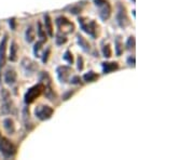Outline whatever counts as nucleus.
<instances>
[{"instance_id": "nucleus-21", "label": "nucleus", "mask_w": 194, "mask_h": 160, "mask_svg": "<svg viewBox=\"0 0 194 160\" xmlns=\"http://www.w3.org/2000/svg\"><path fill=\"white\" fill-rule=\"evenodd\" d=\"M82 79L86 83H93V82H96L99 79V74H97L94 70H89V72L83 75Z\"/></svg>"}, {"instance_id": "nucleus-6", "label": "nucleus", "mask_w": 194, "mask_h": 160, "mask_svg": "<svg viewBox=\"0 0 194 160\" xmlns=\"http://www.w3.org/2000/svg\"><path fill=\"white\" fill-rule=\"evenodd\" d=\"M42 93H43V84H41L40 82H38L37 84H33V87L27 89V91L24 94V103H25V105L28 106L30 104H33Z\"/></svg>"}, {"instance_id": "nucleus-8", "label": "nucleus", "mask_w": 194, "mask_h": 160, "mask_svg": "<svg viewBox=\"0 0 194 160\" xmlns=\"http://www.w3.org/2000/svg\"><path fill=\"white\" fill-rule=\"evenodd\" d=\"M21 68L26 77H33L39 68L38 63L29 57H23L21 61Z\"/></svg>"}, {"instance_id": "nucleus-28", "label": "nucleus", "mask_w": 194, "mask_h": 160, "mask_svg": "<svg viewBox=\"0 0 194 160\" xmlns=\"http://www.w3.org/2000/svg\"><path fill=\"white\" fill-rule=\"evenodd\" d=\"M54 41H55V45H56L57 47H62V45H64L65 43L68 42L67 35H64V34H60L57 31L56 35L54 36Z\"/></svg>"}, {"instance_id": "nucleus-31", "label": "nucleus", "mask_w": 194, "mask_h": 160, "mask_svg": "<svg viewBox=\"0 0 194 160\" xmlns=\"http://www.w3.org/2000/svg\"><path fill=\"white\" fill-rule=\"evenodd\" d=\"M63 60H64L65 62L67 63V64H69L70 66H71V65L74 64V54H72V52H71V51H70L69 49H67V50L64 52V54H63Z\"/></svg>"}, {"instance_id": "nucleus-32", "label": "nucleus", "mask_w": 194, "mask_h": 160, "mask_svg": "<svg viewBox=\"0 0 194 160\" xmlns=\"http://www.w3.org/2000/svg\"><path fill=\"white\" fill-rule=\"evenodd\" d=\"M69 83L70 84H74V86L82 87L84 84V82H83V79H82V77H80L79 75H74V76L70 77Z\"/></svg>"}, {"instance_id": "nucleus-16", "label": "nucleus", "mask_w": 194, "mask_h": 160, "mask_svg": "<svg viewBox=\"0 0 194 160\" xmlns=\"http://www.w3.org/2000/svg\"><path fill=\"white\" fill-rule=\"evenodd\" d=\"M42 94L44 95V98L47 99V100L52 102V103H55V102L57 101V99H58L57 93L55 92L54 89H53L52 84L47 86V87H43V93Z\"/></svg>"}, {"instance_id": "nucleus-38", "label": "nucleus", "mask_w": 194, "mask_h": 160, "mask_svg": "<svg viewBox=\"0 0 194 160\" xmlns=\"http://www.w3.org/2000/svg\"><path fill=\"white\" fill-rule=\"evenodd\" d=\"M0 137H1V134H0Z\"/></svg>"}, {"instance_id": "nucleus-4", "label": "nucleus", "mask_w": 194, "mask_h": 160, "mask_svg": "<svg viewBox=\"0 0 194 160\" xmlns=\"http://www.w3.org/2000/svg\"><path fill=\"white\" fill-rule=\"evenodd\" d=\"M55 25H56L57 31L64 35H69L72 34L76 29V26L68 18L64 15H59L55 19Z\"/></svg>"}, {"instance_id": "nucleus-15", "label": "nucleus", "mask_w": 194, "mask_h": 160, "mask_svg": "<svg viewBox=\"0 0 194 160\" xmlns=\"http://www.w3.org/2000/svg\"><path fill=\"white\" fill-rule=\"evenodd\" d=\"M43 27H44L45 31H47L48 36L51 38L54 37V30H53V22L51 19L50 14L44 13L43 14Z\"/></svg>"}, {"instance_id": "nucleus-7", "label": "nucleus", "mask_w": 194, "mask_h": 160, "mask_svg": "<svg viewBox=\"0 0 194 160\" xmlns=\"http://www.w3.org/2000/svg\"><path fill=\"white\" fill-rule=\"evenodd\" d=\"M53 114H54V108L48 105H43V104L36 106L33 110V116L40 121H47L51 119Z\"/></svg>"}, {"instance_id": "nucleus-37", "label": "nucleus", "mask_w": 194, "mask_h": 160, "mask_svg": "<svg viewBox=\"0 0 194 160\" xmlns=\"http://www.w3.org/2000/svg\"><path fill=\"white\" fill-rule=\"evenodd\" d=\"M132 13H133V16H134V18H135V16H136V14H135V10H133V11H132Z\"/></svg>"}, {"instance_id": "nucleus-13", "label": "nucleus", "mask_w": 194, "mask_h": 160, "mask_svg": "<svg viewBox=\"0 0 194 160\" xmlns=\"http://www.w3.org/2000/svg\"><path fill=\"white\" fill-rule=\"evenodd\" d=\"M101 64V70L104 75H109L111 72H115L120 68V65L118 62H110V61H104L100 63Z\"/></svg>"}, {"instance_id": "nucleus-14", "label": "nucleus", "mask_w": 194, "mask_h": 160, "mask_svg": "<svg viewBox=\"0 0 194 160\" xmlns=\"http://www.w3.org/2000/svg\"><path fill=\"white\" fill-rule=\"evenodd\" d=\"M76 40L77 45L80 47V49L83 51L84 53H92V47L89 45V42L87 41L81 34H77L76 35Z\"/></svg>"}, {"instance_id": "nucleus-27", "label": "nucleus", "mask_w": 194, "mask_h": 160, "mask_svg": "<svg viewBox=\"0 0 194 160\" xmlns=\"http://www.w3.org/2000/svg\"><path fill=\"white\" fill-rule=\"evenodd\" d=\"M36 33H37V36H38L39 39L48 41V34H47V31H45L44 27H43L42 23H41L40 21L37 22V30H36Z\"/></svg>"}, {"instance_id": "nucleus-11", "label": "nucleus", "mask_w": 194, "mask_h": 160, "mask_svg": "<svg viewBox=\"0 0 194 160\" xmlns=\"http://www.w3.org/2000/svg\"><path fill=\"white\" fill-rule=\"evenodd\" d=\"M9 36L8 34H4L0 41V83H1V70L6 65L7 61V47H8Z\"/></svg>"}, {"instance_id": "nucleus-24", "label": "nucleus", "mask_w": 194, "mask_h": 160, "mask_svg": "<svg viewBox=\"0 0 194 160\" xmlns=\"http://www.w3.org/2000/svg\"><path fill=\"white\" fill-rule=\"evenodd\" d=\"M36 39V29L33 25H28L25 30V40L27 43H33Z\"/></svg>"}, {"instance_id": "nucleus-22", "label": "nucleus", "mask_w": 194, "mask_h": 160, "mask_svg": "<svg viewBox=\"0 0 194 160\" xmlns=\"http://www.w3.org/2000/svg\"><path fill=\"white\" fill-rule=\"evenodd\" d=\"M124 45H123L122 37L121 36H116L115 39V52L116 56H121L124 52Z\"/></svg>"}, {"instance_id": "nucleus-20", "label": "nucleus", "mask_w": 194, "mask_h": 160, "mask_svg": "<svg viewBox=\"0 0 194 160\" xmlns=\"http://www.w3.org/2000/svg\"><path fill=\"white\" fill-rule=\"evenodd\" d=\"M86 4H87L86 0L79 1V2H77V3L72 4V6H70L69 8H68L69 9V13L74 14V15H79V14L83 11V9L86 7Z\"/></svg>"}, {"instance_id": "nucleus-34", "label": "nucleus", "mask_w": 194, "mask_h": 160, "mask_svg": "<svg viewBox=\"0 0 194 160\" xmlns=\"http://www.w3.org/2000/svg\"><path fill=\"white\" fill-rule=\"evenodd\" d=\"M77 69L78 72H82L84 69V59L82 55H78L77 57Z\"/></svg>"}, {"instance_id": "nucleus-29", "label": "nucleus", "mask_w": 194, "mask_h": 160, "mask_svg": "<svg viewBox=\"0 0 194 160\" xmlns=\"http://www.w3.org/2000/svg\"><path fill=\"white\" fill-rule=\"evenodd\" d=\"M51 52H52V45H48V47L41 52L40 59H41V61H42L43 64H47L48 63V61L51 56Z\"/></svg>"}, {"instance_id": "nucleus-12", "label": "nucleus", "mask_w": 194, "mask_h": 160, "mask_svg": "<svg viewBox=\"0 0 194 160\" xmlns=\"http://www.w3.org/2000/svg\"><path fill=\"white\" fill-rule=\"evenodd\" d=\"M3 80L8 86H14L18 81V74H16V70L13 67H8L7 70L4 72L3 75Z\"/></svg>"}, {"instance_id": "nucleus-19", "label": "nucleus", "mask_w": 194, "mask_h": 160, "mask_svg": "<svg viewBox=\"0 0 194 160\" xmlns=\"http://www.w3.org/2000/svg\"><path fill=\"white\" fill-rule=\"evenodd\" d=\"M38 82H40L41 84H43V87H47L52 84V77L48 74V72L45 70H41L40 72H38Z\"/></svg>"}, {"instance_id": "nucleus-23", "label": "nucleus", "mask_w": 194, "mask_h": 160, "mask_svg": "<svg viewBox=\"0 0 194 160\" xmlns=\"http://www.w3.org/2000/svg\"><path fill=\"white\" fill-rule=\"evenodd\" d=\"M2 125H3L4 130L8 132V134H14L15 133V125H14V121L12 118H6V119H3Z\"/></svg>"}, {"instance_id": "nucleus-10", "label": "nucleus", "mask_w": 194, "mask_h": 160, "mask_svg": "<svg viewBox=\"0 0 194 160\" xmlns=\"http://www.w3.org/2000/svg\"><path fill=\"white\" fill-rule=\"evenodd\" d=\"M1 115H10L14 113V105L13 102L10 99V93L6 89H1Z\"/></svg>"}, {"instance_id": "nucleus-2", "label": "nucleus", "mask_w": 194, "mask_h": 160, "mask_svg": "<svg viewBox=\"0 0 194 160\" xmlns=\"http://www.w3.org/2000/svg\"><path fill=\"white\" fill-rule=\"evenodd\" d=\"M115 22L118 26L122 29H125L128 26H130L132 22L128 16L127 9H126L125 4L122 1H118L115 4Z\"/></svg>"}, {"instance_id": "nucleus-5", "label": "nucleus", "mask_w": 194, "mask_h": 160, "mask_svg": "<svg viewBox=\"0 0 194 160\" xmlns=\"http://www.w3.org/2000/svg\"><path fill=\"white\" fill-rule=\"evenodd\" d=\"M0 152L6 159H11L18 152V147L7 137H0Z\"/></svg>"}, {"instance_id": "nucleus-3", "label": "nucleus", "mask_w": 194, "mask_h": 160, "mask_svg": "<svg viewBox=\"0 0 194 160\" xmlns=\"http://www.w3.org/2000/svg\"><path fill=\"white\" fill-rule=\"evenodd\" d=\"M94 6L97 8L98 16L103 22H107L112 14V6L109 0H93Z\"/></svg>"}, {"instance_id": "nucleus-1", "label": "nucleus", "mask_w": 194, "mask_h": 160, "mask_svg": "<svg viewBox=\"0 0 194 160\" xmlns=\"http://www.w3.org/2000/svg\"><path fill=\"white\" fill-rule=\"evenodd\" d=\"M78 23L80 25V29L86 35H89L92 39H96L99 35V25L95 20L86 18V16H79Z\"/></svg>"}, {"instance_id": "nucleus-35", "label": "nucleus", "mask_w": 194, "mask_h": 160, "mask_svg": "<svg viewBox=\"0 0 194 160\" xmlns=\"http://www.w3.org/2000/svg\"><path fill=\"white\" fill-rule=\"evenodd\" d=\"M126 64H127L128 67L135 68V66H136V57H135V55H128L127 59H126Z\"/></svg>"}, {"instance_id": "nucleus-17", "label": "nucleus", "mask_w": 194, "mask_h": 160, "mask_svg": "<svg viewBox=\"0 0 194 160\" xmlns=\"http://www.w3.org/2000/svg\"><path fill=\"white\" fill-rule=\"evenodd\" d=\"M18 45L16 43V41L12 40L11 45L9 47V60L11 62L15 63L18 62Z\"/></svg>"}, {"instance_id": "nucleus-18", "label": "nucleus", "mask_w": 194, "mask_h": 160, "mask_svg": "<svg viewBox=\"0 0 194 160\" xmlns=\"http://www.w3.org/2000/svg\"><path fill=\"white\" fill-rule=\"evenodd\" d=\"M23 120H24V125H25L26 129L28 131H31L35 128V123L30 119V113H29V108L27 107V105L23 108Z\"/></svg>"}, {"instance_id": "nucleus-36", "label": "nucleus", "mask_w": 194, "mask_h": 160, "mask_svg": "<svg viewBox=\"0 0 194 160\" xmlns=\"http://www.w3.org/2000/svg\"><path fill=\"white\" fill-rule=\"evenodd\" d=\"M9 25H10V28H11L12 30H15L16 29V19L15 18H12L9 20Z\"/></svg>"}, {"instance_id": "nucleus-9", "label": "nucleus", "mask_w": 194, "mask_h": 160, "mask_svg": "<svg viewBox=\"0 0 194 160\" xmlns=\"http://www.w3.org/2000/svg\"><path fill=\"white\" fill-rule=\"evenodd\" d=\"M55 72H56V77L58 79V81L60 82V83L65 84V83H69V79H70V76L72 75V72H74V69H72V67L68 66V65H59V66L56 67V69H55Z\"/></svg>"}, {"instance_id": "nucleus-26", "label": "nucleus", "mask_w": 194, "mask_h": 160, "mask_svg": "<svg viewBox=\"0 0 194 160\" xmlns=\"http://www.w3.org/2000/svg\"><path fill=\"white\" fill-rule=\"evenodd\" d=\"M101 54L105 59H110L112 56V48H111L110 43H101Z\"/></svg>"}, {"instance_id": "nucleus-30", "label": "nucleus", "mask_w": 194, "mask_h": 160, "mask_svg": "<svg viewBox=\"0 0 194 160\" xmlns=\"http://www.w3.org/2000/svg\"><path fill=\"white\" fill-rule=\"evenodd\" d=\"M124 49H126L127 51H134L135 47H136V39H135V36L130 35V37L127 38L126 40L125 45H124Z\"/></svg>"}, {"instance_id": "nucleus-33", "label": "nucleus", "mask_w": 194, "mask_h": 160, "mask_svg": "<svg viewBox=\"0 0 194 160\" xmlns=\"http://www.w3.org/2000/svg\"><path fill=\"white\" fill-rule=\"evenodd\" d=\"M77 92V89H72V90H67L66 92H64L62 95V101L66 102L68 101L69 99H71L72 96L74 95V93Z\"/></svg>"}, {"instance_id": "nucleus-25", "label": "nucleus", "mask_w": 194, "mask_h": 160, "mask_svg": "<svg viewBox=\"0 0 194 160\" xmlns=\"http://www.w3.org/2000/svg\"><path fill=\"white\" fill-rule=\"evenodd\" d=\"M47 42V40H42V39H39L37 42H35L33 47V53L35 55V57H40L41 56V50L43 48V45Z\"/></svg>"}]
</instances>
